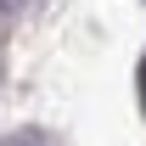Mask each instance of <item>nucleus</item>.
Instances as JSON below:
<instances>
[{
    "label": "nucleus",
    "instance_id": "f257e3e1",
    "mask_svg": "<svg viewBox=\"0 0 146 146\" xmlns=\"http://www.w3.org/2000/svg\"><path fill=\"white\" fill-rule=\"evenodd\" d=\"M0 146H56V141L45 135V129H17V135H6Z\"/></svg>",
    "mask_w": 146,
    "mask_h": 146
},
{
    "label": "nucleus",
    "instance_id": "f03ea898",
    "mask_svg": "<svg viewBox=\"0 0 146 146\" xmlns=\"http://www.w3.org/2000/svg\"><path fill=\"white\" fill-rule=\"evenodd\" d=\"M23 6H28V0H0V11H23Z\"/></svg>",
    "mask_w": 146,
    "mask_h": 146
}]
</instances>
